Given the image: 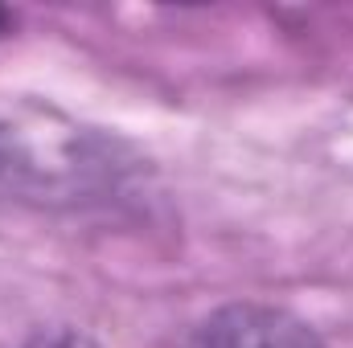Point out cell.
<instances>
[{
  "instance_id": "cell-1",
  "label": "cell",
  "mask_w": 353,
  "mask_h": 348,
  "mask_svg": "<svg viewBox=\"0 0 353 348\" xmlns=\"http://www.w3.org/2000/svg\"><path fill=\"white\" fill-rule=\"evenodd\" d=\"M185 348H325V340L296 312L243 299L210 312L189 332Z\"/></svg>"
},
{
  "instance_id": "cell-2",
  "label": "cell",
  "mask_w": 353,
  "mask_h": 348,
  "mask_svg": "<svg viewBox=\"0 0 353 348\" xmlns=\"http://www.w3.org/2000/svg\"><path fill=\"white\" fill-rule=\"evenodd\" d=\"M17 348H99V345L90 340L87 332H79V328L54 324V328H41V332H33L29 340H21Z\"/></svg>"
},
{
  "instance_id": "cell-3",
  "label": "cell",
  "mask_w": 353,
  "mask_h": 348,
  "mask_svg": "<svg viewBox=\"0 0 353 348\" xmlns=\"http://www.w3.org/2000/svg\"><path fill=\"white\" fill-rule=\"evenodd\" d=\"M21 173H29V164H25V160H17V144H12V135H8V131H0V184L17 180Z\"/></svg>"
},
{
  "instance_id": "cell-4",
  "label": "cell",
  "mask_w": 353,
  "mask_h": 348,
  "mask_svg": "<svg viewBox=\"0 0 353 348\" xmlns=\"http://www.w3.org/2000/svg\"><path fill=\"white\" fill-rule=\"evenodd\" d=\"M8 25H12V17H8V12L0 8V33H8Z\"/></svg>"
}]
</instances>
